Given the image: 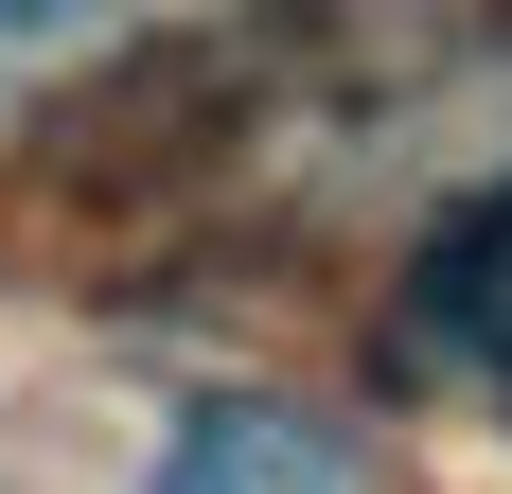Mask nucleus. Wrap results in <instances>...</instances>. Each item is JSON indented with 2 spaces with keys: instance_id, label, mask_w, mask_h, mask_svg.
Wrapping results in <instances>:
<instances>
[{
  "instance_id": "obj_1",
  "label": "nucleus",
  "mask_w": 512,
  "mask_h": 494,
  "mask_svg": "<svg viewBox=\"0 0 512 494\" xmlns=\"http://www.w3.org/2000/svg\"><path fill=\"white\" fill-rule=\"evenodd\" d=\"M424 318H442L477 371H512V195H477L460 230L424 247Z\"/></svg>"
},
{
  "instance_id": "obj_2",
  "label": "nucleus",
  "mask_w": 512,
  "mask_h": 494,
  "mask_svg": "<svg viewBox=\"0 0 512 494\" xmlns=\"http://www.w3.org/2000/svg\"><path fill=\"white\" fill-rule=\"evenodd\" d=\"M159 494H230V459H177V477H159Z\"/></svg>"
}]
</instances>
